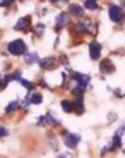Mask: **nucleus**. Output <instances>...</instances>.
I'll use <instances>...</instances> for the list:
<instances>
[{
	"label": "nucleus",
	"instance_id": "obj_1",
	"mask_svg": "<svg viewBox=\"0 0 125 158\" xmlns=\"http://www.w3.org/2000/svg\"><path fill=\"white\" fill-rule=\"evenodd\" d=\"M9 53H12V55H24V52H26V43H24L22 40H14V41H10L9 43Z\"/></svg>",
	"mask_w": 125,
	"mask_h": 158
},
{
	"label": "nucleus",
	"instance_id": "obj_2",
	"mask_svg": "<svg viewBox=\"0 0 125 158\" xmlns=\"http://www.w3.org/2000/svg\"><path fill=\"white\" fill-rule=\"evenodd\" d=\"M108 16H110V19L113 21V23H120V21L125 17V14H123V9H122L120 5H110Z\"/></svg>",
	"mask_w": 125,
	"mask_h": 158
},
{
	"label": "nucleus",
	"instance_id": "obj_3",
	"mask_svg": "<svg viewBox=\"0 0 125 158\" xmlns=\"http://www.w3.org/2000/svg\"><path fill=\"white\" fill-rule=\"evenodd\" d=\"M29 24H31V17L24 16V17H21V19L17 21V24L14 26V29H16V31H27Z\"/></svg>",
	"mask_w": 125,
	"mask_h": 158
},
{
	"label": "nucleus",
	"instance_id": "obj_4",
	"mask_svg": "<svg viewBox=\"0 0 125 158\" xmlns=\"http://www.w3.org/2000/svg\"><path fill=\"white\" fill-rule=\"evenodd\" d=\"M99 55H101V45L98 41H93L89 45V57L93 60H96V59H99Z\"/></svg>",
	"mask_w": 125,
	"mask_h": 158
},
{
	"label": "nucleus",
	"instance_id": "obj_5",
	"mask_svg": "<svg viewBox=\"0 0 125 158\" xmlns=\"http://www.w3.org/2000/svg\"><path fill=\"white\" fill-rule=\"evenodd\" d=\"M63 143H65V146L69 148H75L79 143V136H74V134H69V132H65L63 134Z\"/></svg>",
	"mask_w": 125,
	"mask_h": 158
},
{
	"label": "nucleus",
	"instance_id": "obj_6",
	"mask_svg": "<svg viewBox=\"0 0 125 158\" xmlns=\"http://www.w3.org/2000/svg\"><path fill=\"white\" fill-rule=\"evenodd\" d=\"M72 107H74V110L77 112V114H84V102H82V96H77V98L74 100Z\"/></svg>",
	"mask_w": 125,
	"mask_h": 158
},
{
	"label": "nucleus",
	"instance_id": "obj_7",
	"mask_svg": "<svg viewBox=\"0 0 125 158\" xmlns=\"http://www.w3.org/2000/svg\"><path fill=\"white\" fill-rule=\"evenodd\" d=\"M39 65H41L43 69H53L55 65H57V60L51 59V57L50 59H41L39 60Z\"/></svg>",
	"mask_w": 125,
	"mask_h": 158
},
{
	"label": "nucleus",
	"instance_id": "obj_8",
	"mask_svg": "<svg viewBox=\"0 0 125 158\" xmlns=\"http://www.w3.org/2000/svg\"><path fill=\"white\" fill-rule=\"evenodd\" d=\"M99 71H101L103 74H110V72L113 71V65L110 64V60H103V62L99 64Z\"/></svg>",
	"mask_w": 125,
	"mask_h": 158
},
{
	"label": "nucleus",
	"instance_id": "obj_9",
	"mask_svg": "<svg viewBox=\"0 0 125 158\" xmlns=\"http://www.w3.org/2000/svg\"><path fill=\"white\" fill-rule=\"evenodd\" d=\"M67 23H69V14L62 12V14L57 17V28H62V26H65Z\"/></svg>",
	"mask_w": 125,
	"mask_h": 158
},
{
	"label": "nucleus",
	"instance_id": "obj_10",
	"mask_svg": "<svg viewBox=\"0 0 125 158\" xmlns=\"http://www.w3.org/2000/svg\"><path fill=\"white\" fill-rule=\"evenodd\" d=\"M69 14H74V16H82V7H81V5H71V7H69Z\"/></svg>",
	"mask_w": 125,
	"mask_h": 158
},
{
	"label": "nucleus",
	"instance_id": "obj_11",
	"mask_svg": "<svg viewBox=\"0 0 125 158\" xmlns=\"http://www.w3.org/2000/svg\"><path fill=\"white\" fill-rule=\"evenodd\" d=\"M82 7L89 9V10H94V9H98V4L94 0H86V2H82Z\"/></svg>",
	"mask_w": 125,
	"mask_h": 158
},
{
	"label": "nucleus",
	"instance_id": "obj_12",
	"mask_svg": "<svg viewBox=\"0 0 125 158\" xmlns=\"http://www.w3.org/2000/svg\"><path fill=\"white\" fill-rule=\"evenodd\" d=\"M24 60H26V64H29V65H31V64H34V62H39V60H38V55H36V53H27Z\"/></svg>",
	"mask_w": 125,
	"mask_h": 158
},
{
	"label": "nucleus",
	"instance_id": "obj_13",
	"mask_svg": "<svg viewBox=\"0 0 125 158\" xmlns=\"http://www.w3.org/2000/svg\"><path fill=\"white\" fill-rule=\"evenodd\" d=\"M62 108H63V112H67V114L74 110V107H72V103H71V102H67V100H63V102H62Z\"/></svg>",
	"mask_w": 125,
	"mask_h": 158
},
{
	"label": "nucleus",
	"instance_id": "obj_14",
	"mask_svg": "<svg viewBox=\"0 0 125 158\" xmlns=\"http://www.w3.org/2000/svg\"><path fill=\"white\" fill-rule=\"evenodd\" d=\"M118 146H120V136H117V134H115L113 143L110 144V150H115V148H118Z\"/></svg>",
	"mask_w": 125,
	"mask_h": 158
},
{
	"label": "nucleus",
	"instance_id": "obj_15",
	"mask_svg": "<svg viewBox=\"0 0 125 158\" xmlns=\"http://www.w3.org/2000/svg\"><path fill=\"white\" fill-rule=\"evenodd\" d=\"M17 107H19V102H12V103H9V107L5 108V112H7V114H10V112L16 110Z\"/></svg>",
	"mask_w": 125,
	"mask_h": 158
},
{
	"label": "nucleus",
	"instance_id": "obj_16",
	"mask_svg": "<svg viewBox=\"0 0 125 158\" xmlns=\"http://www.w3.org/2000/svg\"><path fill=\"white\" fill-rule=\"evenodd\" d=\"M41 102H43V96L41 95H33L31 96V103H34V105H39Z\"/></svg>",
	"mask_w": 125,
	"mask_h": 158
},
{
	"label": "nucleus",
	"instance_id": "obj_17",
	"mask_svg": "<svg viewBox=\"0 0 125 158\" xmlns=\"http://www.w3.org/2000/svg\"><path fill=\"white\" fill-rule=\"evenodd\" d=\"M21 83H22V86L26 88V89H33V88H34V84L29 83V81H24V79H21Z\"/></svg>",
	"mask_w": 125,
	"mask_h": 158
},
{
	"label": "nucleus",
	"instance_id": "obj_18",
	"mask_svg": "<svg viewBox=\"0 0 125 158\" xmlns=\"http://www.w3.org/2000/svg\"><path fill=\"white\" fill-rule=\"evenodd\" d=\"M75 29H77V33H86V26H84V24H81V23L75 26Z\"/></svg>",
	"mask_w": 125,
	"mask_h": 158
},
{
	"label": "nucleus",
	"instance_id": "obj_19",
	"mask_svg": "<svg viewBox=\"0 0 125 158\" xmlns=\"http://www.w3.org/2000/svg\"><path fill=\"white\" fill-rule=\"evenodd\" d=\"M10 4H12V0H2L0 2V7H9Z\"/></svg>",
	"mask_w": 125,
	"mask_h": 158
},
{
	"label": "nucleus",
	"instance_id": "obj_20",
	"mask_svg": "<svg viewBox=\"0 0 125 158\" xmlns=\"http://www.w3.org/2000/svg\"><path fill=\"white\" fill-rule=\"evenodd\" d=\"M9 132H7V129H5V127H2L0 126V138H5V136H7Z\"/></svg>",
	"mask_w": 125,
	"mask_h": 158
},
{
	"label": "nucleus",
	"instance_id": "obj_21",
	"mask_svg": "<svg viewBox=\"0 0 125 158\" xmlns=\"http://www.w3.org/2000/svg\"><path fill=\"white\" fill-rule=\"evenodd\" d=\"M43 29H45V26H43V24H39V26H36V33H38V35H41V33H43Z\"/></svg>",
	"mask_w": 125,
	"mask_h": 158
},
{
	"label": "nucleus",
	"instance_id": "obj_22",
	"mask_svg": "<svg viewBox=\"0 0 125 158\" xmlns=\"http://www.w3.org/2000/svg\"><path fill=\"white\" fill-rule=\"evenodd\" d=\"M122 134H125V124L118 129V132H117V136H122Z\"/></svg>",
	"mask_w": 125,
	"mask_h": 158
},
{
	"label": "nucleus",
	"instance_id": "obj_23",
	"mask_svg": "<svg viewBox=\"0 0 125 158\" xmlns=\"http://www.w3.org/2000/svg\"><path fill=\"white\" fill-rule=\"evenodd\" d=\"M115 118H117V115H115V114H111V115H108V120H110V122H113Z\"/></svg>",
	"mask_w": 125,
	"mask_h": 158
},
{
	"label": "nucleus",
	"instance_id": "obj_24",
	"mask_svg": "<svg viewBox=\"0 0 125 158\" xmlns=\"http://www.w3.org/2000/svg\"><path fill=\"white\" fill-rule=\"evenodd\" d=\"M122 4H123V7H125V2H122Z\"/></svg>",
	"mask_w": 125,
	"mask_h": 158
},
{
	"label": "nucleus",
	"instance_id": "obj_25",
	"mask_svg": "<svg viewBox=\"0 0 125 158\" xmlns=\"http://www.w3.org/2000/svg\"><path fill=\"white\" fill-rule=\"evenodd\" d=\"M123 153H125V151H123Z\"/></svg>",
	"mask_w": 125,
	"mask_h": 158
}]
</instances>
